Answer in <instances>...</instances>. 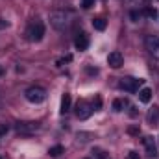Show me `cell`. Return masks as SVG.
I'll use <instances>...</instances> for the list:
<instances>
[{"label": "cell", "instance_id": "6da1fadb", "mask_svg": "<svg viewBox=\"0 0 159 159\" xmlns=\"http://www.w3.org/2000/svg\"><path fill=\"white\" fill-rule=\"evenodd\" d=\"M50 24H52L57 32H63V30L69 28L70 17H69V13H65V11H54V13H50Z\"/></svg>", "mask_w": 159, "mask_h": 159}, {"label": "cell", "instance_id": "7a4b0ae2", "mask_svg": "<svg viewBox=\"0 0 159 159\" xmlns=\"http://www.w3.org/2000/svg\"><path fill=\"white\" fill-rule=\"evenodd\" d=\"M26 35H28V41H32V43L43 41V37H44V24H43V20H34L28 26Z\"/></svg>", "mask_w": 159, "mask_h": 159}, {"label": "cell", "instance_id": "3957f363", "mask_svg": "<svg viewBox=\"0 0 159 159\" xmlns=\"http://www.w3.org/2000/svg\"><path fill=\"white\" fill-rule=\"evenodd\" d=\"M24 96H26V100L32 102V104H41V102L46 100V91H44L43 87H39V85H32V87L26 89Z\"/></svg>", "mask_w": 159, "mask_h": 159}, {"label": "cell", "instance_id": "277c9868", "mask_svg": "<svg viewBox=\"0 0 159 159\" xmlns=\"http://www.w3.org/2000/svg\"><path fill=\"white\" fill-rule=\"evenodd\" d=\"M93 111H94V107H93L91 102H87V100H78V104H76V117H78L80 120L89 119V117L93 115Z\"/></svg>", "mask_w": 159, "mask_h": 159}, {"label": "cell", "instance_id": "5b68a950", "mask_svg": "<svg viewBox=\"0 0 159 159\" xmlns=\"http://www.w3.org/2000/svg\"><path fill=\"white\" fill-rule=\"evenodd\" d=\"M144 46H146L148 54L159 61V35H148L144 39Z\"/></svg>", "mask_w": 159, "mask_h": 159}, {"label": "cell", "instance_id": "8992f818", "mask_svg": "<svg viewBox=\"0 0 159 159\" xmlns=\"http://www.w3.org/2000/svg\"><path fill=\"white\" fill-rule=\"evenodd\" d=\"M144 83V80L141 78H122L120 81V87L128 93H139V87Z\"/></svg>", "mask_w": 159, "mask_h": 159}, {"label": "cell", "instance_id": "52a82bcc", "mask_svg": "<svg viewBox=\"0 0 159 159\" xmlns=\"http://www.w3.org/2000/svg\"><path fill=\"white\" fill-rule=\"evenodd\" d=\"M15 129L20 135H32V133H35L39 129V122H19Z\"/></svg>", "mask_w": 159, "mask_h": 159}, {"label": "cell", "instance_id": "ba28073f", "mask_svg": "<svg viewBox=\"0 0 159 159\" xmlns=\"http://www.w3.org/2000/svg\"><path fill=\"white\" fill-rule=\"evenodd\" d=\"M107 63H109V67H113V69H120V67L124 65V56L120 54L119 50H113V52H109V56H107Z\"/></svg>", "mask_w": 159, "mask_h": 159}, {"label": "cell", "instance_id": "9c48e42d", "mask_svg": "<svg viewBox=\"0 0 159 159\" xmlns=\"http://www.w3.org/2000/svg\"><path fill=\"white\" fill-rule=\"evenodd\" d=\"M74 46L78 48L80 52H83V50H87V46H89V35L87 34H78L76 35V39H74Z\"/></svg>", "mask_w": 159, "mask_h": 159}, {"label": "cell", "instance_id": "30bf717a", "mask_svg": "<svg viewBox=\"0 0 159 159\" xmlns=\"http://www.w3.org/2000/svg\"><path fill=\"white\" fill-rule=\"evenodd\" d=\"M146 122H148L152 128L159 126V107H152V109H148V113H146Z\"/></svg>", "mask_w": 159, "mask_h": 159}, {"label": "cell", "instance_id": "8fae6325", "mask_svg": "<svg viewBox=\"0 0 159 159\" xmlns=\"http://www.w3.org/2000/svg\"><path fill=\"white\" fill-rule=\"evenodd\" d=\"M143 146H144V150H146V154H148L150 157L157 156V150H156V144H154V139H152V137H144V139H143Z\"/></svg>", "mask_w": 159, "mask_h": 159}, {"label": "cell", "instance_id": "7c38bea8", "mask_svg": "<svg viewBox=\"0 0 159 159\" xmlns=\"http://www.w3.org/2000/svg\"><path fill=\"white\" fill-rule=\"evenodd\" d=\"M150 100H152V89H150V87H143V89H139V102L148 104Z\"/></svg>", "mask_w": 159, "mask_h": 159}, {"label": "cell", "instance_id": "4fadbf2b", "mask_svg": "<svg viewBox=\"0 0 159 159\" xmlns=\"http://www.w3.org/2000/svg\"><path fill=\"white\" fill-rule=\"evenodd\" d=\"M70 106H72V98H70V94H63V98H61V115H65V113H69L70 111Z\"/></svg>", "mask_w": 159, "mask_h": 159}, {"label": "cell", "instance_id": "5bb4252c", "mask_svg": "<svg viewBox=\"0 0 159 159\" xmlns=\"http://www.w3.org/2000/svg\"><path fill=\"white\" fill-rule=\"evenodd\" d=\"M106 26H107V22H106L104 19H93V28H94V30L104 32V30H106Z\"/></svg>", "mask_w": 159, "mask_h": 159}, {"label": "cell", "instance_id": "9a60e30c", "mask_svg": "<svg viewBox=\"0 0 159 159\" xmlns=\"http://www.w3.org/2000/svg\"><path fill=\"white\" fill-rule=\"evenodd\" d=\"M61 154H63V146H59V144L48 148V156H50V157H59Z\"/></svg>", "mask_w": 159, "mask_h": 159}, {"label": "cell", "instance_id": "2e32d148", "mask_svg": "<svg viewBox=\"0 0 159 159\" xmlns=\"http://www.w3.org/2000/svg\"><path fill=\"white\" fill-rule=\"evenodd\" d=\"M126 106H128V102H126V100H122V98H117V100L113 102V109H115L117 113H120Z\"/></svg>", "mask_w": 159, "mask_h": 159}, {"label": "cell", "instance_id": "e0dca14e", "mask_svg": "<svg viewBox=\"0 0 159 159\" xmlns=\"http://www.w3.org/2000/svg\"><path fill=\"white\" fill-rule=\"evenodd\" d=\"M143 15H146V17H150V19H156V17H157V11H156V7H146Z\"/></svg>", "mask_w": 159, "mask_h": 159}, {"label": "cell", "instance_id": "ac0fdd59", "mask_svg": "<svg viewBox=\"0 0 159 159\" xmlns=\"http://www.w3.org/2000/svg\"><path fill=\"white\" fill-rule=\"evenodd\" d=\"M129 17H131V20H133V22H137V20L143 17V11H137V9H133V11L129 13Z\"/></svg>", "mask_w": 159, "mask_h": 159}, {"label": "cell", "instance_id": "d6986e66", "mask_svg": "<svg viewBox=\"0 0 159 159\" xmlns=\"http://www.w3.org/2000/svg\"><path fill=\"white\" fill-rule=\"evenodd\" d=\"M94 6V0H81V7L83 9H91Z\"/></svg>", "mask_w": 159, "mask_h": 159}, {"label": "cell", "instance_id": "ffe728a7", "mask_svg": "<svg viewBox=\"0 0 159 159\" xmlns=\"http://www.w3.org/2000/svg\"><path fill=\"white\" fill-rule=\"evenodd\" d=\"M94 156H96V159H109V156L104 150H94Z\"/></svg>", "mask_w": 159, "mask_h": 159}, {"label": "cell", "instance_id": "44dd1931", "mask_svg": "<svg viewBox=\"0 0 159 159\" xmlns=\"http://www.w3.org/2000/svg\"><path fill=\"white\" fill-rule=\"evenodd\" d=\"M100 106H102V98H100V96H96V98H94V102H93L94 111H98V109H100Z\"/></svg>", "mask_w": 159, "mask_h": 159}, {"label": "cell", "instance_id": "7402d4cb", "mask_svg": "<svg viewBox=\"0 0 159 159\" xmlns=\"http://www.w3.org/2000/svg\"><path fill=\"white\" fill-rule=\"evenodd\" d=\"M7 131H9V126L6 122H0V135H6Z\"/></svg>", "mask_w": 159, "mask_h": 159}, {"label": "cell", "instance_id": "603a6c76", "mask_svg": "<svg viewBox=\"0 0 159 159\" xmlns=\"http://www.w3.org/2000/svg\"><path fill=\"white\" fill-rule=\"evenodd\" d=\"M126 159H141V156H139V152H135V150H131L129 154H128V157Z\"/></svg>", "mask_w": 159, "mask_h": 159}, {"label": "cell", "instance_id": "cb8c5ba5", "mask_svg": "<svg viewBox=\"0 0 159 159\" xmlns=\"http://www.w3.org/2000/svg\"><path fill=\"white\" fill-rule=\"evenodd\" d=\"M7 26H9V22L4 20V19H0V30H4V28H7Z\"/></svg>", "mask_w": 159, "mask_h": 159}, {"label": "cell", "instance_id": "d4e9b609", "mask_svg": "<svg viewBox=\"0 0 159 159\" xmlns=\"http://www.w3.org/2000/svg\"><path fill=\"white\" fill-rule=\"evenodd\" d=\"M87 72H89V74H98V70H96V69H87Z\"/></svg>", "mask_w": 159, "mask_h": 159}, {"label": "cell", "instance_id": "484cf974", "mask_svg": "<svg viewBox=\"0 0 159 159\" xmlns=\"http://www.w3.org/2000/svg\"><path fill=\"white\" fill-rule=\"evenodd\" d=\"M129 133L135 135V133H139V129H137V128H129Z\"/></svg>", "mask_w": 159, "mask_h": 159}, {"label": "cell", "instance_id": "4316f807", "mask_svg": "<svg viewBox=\"0 0 159 159\" xmlns=\"http://www.w3.org/2000/svg\"><path fill=\"white\" fill-rule=\"evenodd\" d=\"M4 74H6V70H4V67L0 65V76H4Z\"/></svg>", "mask_w": 159, "mask_h": 159}, {"label": "cell", "instance_id": "83f0119b", "mask_svg": "<svg viewBox=\"0 0 159 159\" xmlns=\"http://www.w3.org/2000/svg\"><path fill=\"white\" fill-rule=\"evenodd\" d=\"M129 2H143V0H129Z\"/></svg>", "mask_w": 159, "mask_h": 159}, {"label": "cell", "instance_id": "f1b7e54d", "mask_svg": "<svg viewBox=\"0 0 159 159\" xmlns=\"http://www.w3.org/2000/svg\"><path fill=\"white\" fill-rule=\"evenodd\" d=\"M85 159H89V157H85Z\"/></svg>", "mask_w": 159, "mask_h": 159}]
</instances>
